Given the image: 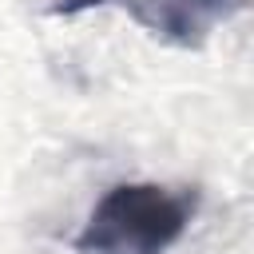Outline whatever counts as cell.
<instances>
[{
  "label": "cell",
  "mask_w": 254,
  "mask_h": 254,
  "mask_svg": "<svg viewBox=\"0 0 254 254\" xmlns=\"http://www.w3.org/2000/svg\"><path fill=\"white\" fill-rule=\"evenodd\" d=\"M194 190H171L159 183L111 187L83 230L75 234L79 254H167L194 218Z\"/></svg>",
  "instance_id": "6da1fadb"
},
{
  "label": "cell",
  "mask_w": 254,
  "mask_h": 254,
  "mask_svg": "<svg viewBox=\"0 0 254 254\" xmlns=\"http://www.w3.org/2000/svg\"><path fill=\"white\" fill-rule=\"evenodd\" d=\"M91 4H103V0H64L56 12H79V8H91Z\"/></svg>",
  "instance_id": "3957f363"
},
{
  "label": "cell",
  "mask_w": 254,
  "mask_h": 254,
  "mask_svg": "<svg viewBox=\"0 0 254 254\" xmlns=\"http://www.w3.org/2000/svg\"><path fill=\"white\" fill-rule=\"evenodd\" d=\"M238 0H131L135 16L163 32V36H179V40H190L198 32H206L218 16H226Z\"/></svg>",
  "instance_id": "7a4b0ae2"
}]
</instances>
